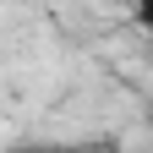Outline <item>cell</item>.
<instances>
[{
  "label": "cell",
  "mask_w": 153,
  "mask_h": 153,
  "mask_svg": "<svg viewBox=\"0 0 153 153\" xmlns=\"http://www.w3.org/2000/svg\"><path fill=\"white\" fill-rule=\"evenodd\" d=\"M131 11H137V27L153 38V0H131Z\"/></svg>",
  "instance_id": "obj_1"
},
{
  "label": "cell",
  "mask_w": 153,
  "mask_h": 153,
  "mask_svg": "<svg viewBox=\"0 0 153 153\" xmlns=\"http://www.w3.org/2000/svg\"><path fill=\"white\" fill-rule=\"evenodd\" d=\"M11 153H66V148H38V142H27V148H11Z\"/></svg>",
  "instance_id": "obj_2"
}]
</instances>
